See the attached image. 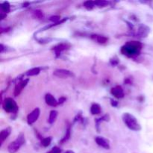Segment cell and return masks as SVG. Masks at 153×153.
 I'll return each instance as SVG.
<instances>
[{"label":"cell","instance_id":"cell-1","mask_svg":"<svg viewBox=\"0 0 153 153\" xmlns=\"http://www.w3.org/2000/svg\"><path fill=\"white\" fill-rule=\"evenodd\" d=\"M141 49V44L137 41H129L126 43L121 49V52L128 57H133L139 55Z\"/></svg>","mask_w":153,"mask_h":153},{"label":"cell","instance_id":"cell-2","mask_svg":"<svg viewBox=\"0 0 153 153\" xmlns=\"http://www.w3.org/2000/svg\"><path fill=\"white\" fill-rule=\"evenodd\" d=\"M123 120L128 128L134 131L140 130V125L135 117L131 114L125 113L123 115Z\"/></svg>","mask_w":153,"mask_h":153},{"label":"cell","instance_id":"cell-3","mask_svg":"<svg viewBox=\"0 0 153 153\" xmlns=\"http://www.w3.org/2000/svg\"><path fill=\"white\" fill-rule=\"evenodd\" d=\"M25 135H24V134L21 133L14 141H13L9 144L8 147H7L8 152L10 153H16L20 149L21 146L25 143Z\"/></svg>","mask_w":153,"mask_h":153},{"label":"cell","instance_id":"cell-4","mask_svg":"<svg viewBox=\"0 0 153 153\" xmlns=\"http://www.w3.org/2000/svg\"><path fill=\"white\" fill-rule=\"evenodd\" d=\"M3 107L4 109L8 113H13L16 111L18 107L16 102L11 98H6L3 102Z\"/></svg>","mask_w":153,"mask_h":153},{"label":"cell","instance_id":"cell-5","mask_svg":"<svg viewBox=\"0 0 153 153\" xmlns=\"http://www.w3.org/2000/svg\"><path fill=\"white\" fill-rule=\"evenodd\" d=\"M54 75L57 76V77L61 78V79H66V78L74 76V75H73V73L71 71L67 70H64V69H58V70H55Z\"/></svg>","mask_w":153,"mask_h":153},{"label":"cell","instance_id":"cell-6","mask_svg":"<svg viewBox=\"0 0 153 153\" xmlns=\"http://www.w3.org/2000/svg\"><path fill=\"white\" fill-rule=\"evenodd\" d=\"M40 109L38 108H35L34 110H33L28 115V117H27V120H28V123L31 125L34 123H35L36 121L38 119L39 116H40Z\"/></svg>","mask_w":153,"mask_h":153},{"label":"cell","instance_id":"cell-7","mask_svg":"<svg viewBox=\"0 0 153 153\" xmlns=\"http://www.w3.org/2000/svg\"><path fill=\"white\" fill-rule=\"evenodd\" d=\"M95 141L97 142V144L99 146H102V147L105 148L106 149H110V144H109L108 140H106L105 138L102 137H97L95 138Z\"/></svg>","mask_w":153,"mask_h":153},{"label":"cell","instance_id":"cell-8","mask_svg":"<svg viewBox=\"0 0 153 153\" xmlns=\"http://www.w3.org/2000/svg\"><path fill=\"white\" fill-rule=\"evenodd\" d=\"M111 94L116 98L120 99L124 97V91L121 86H116L111 89Z\"/></svg>","mask_w":153,"mask_h":153},{"label":"cell","instance_id":"cell-9","mask_svg":"<svg viewBox=\"0 0 153 153\" xmlns=\"http://www.w3.org/2000/svg\"><path fill=\"white\" fill-rule=\"evenodd\" d=\"M27 82H28V80H22L21 81V82H19L18 84H16L14 90L15 96H18L20 94V92L22 91V89H23L25 87V85H27Z\"/></svg>","mask_w":153,"mask_h":153},{"label":"cell","instance_id":"cell-10","mask_svg":"<svg viewBox=\"0 0 153 153\" xmlns=\"http://www.w3.org/2000/svg\"><path fill=\"white\" fill-rule=\"evenodd\" d=\"M45 100H46V104L50 106H52V107L56 106L58 105V102L56 101V100L54 98L53 96L49 94H46V97H45Z\"/></svg>","mask_w":153,"mask_h":153},{"label":"cell","instance_id":"cell-11","mask_svg":"<svg viewBox=\"0 0 153 153\" xmlns=\"http://www.w3.org/2000/svg\"><path fill=\"white\" fill-rule=\"evenodd\" d=\"M70 47L67 43H60V44H58L57 46H55V47H53V50H55V52H56L57 54H59L60 52H61L62 51L66 50L68 48Z\"/></svg>","mask_w":153,"mask_h":153},{"label":"cell","instance_id":"cell-12","mask_svg":"<svg viewBox=\"0 0 153 153\" xmlns=\"http://www.w3.org/2000/svg\"><path fill=\"white\" fill-rule=\"evenodd\" d=\"M91 38L94 41L97 42L99 43H105L108 41L107 37H104V36L99 35V34H93V35H91Z\"/></svg>","mask_w":153,"mask_h":153},{"label":"cell","instance_id":"cell-13","mask_svg":"<svg viewBox=\"0 0 153 153\" xmlns=\"http://www.w3.org/2000/svg\"><path fill=\"white\" fill-rule=\"evenodd\" d=\"M10 131H11L10 128H4V129H3L2 131H1V133H0V140H1V143H2L3 142H4V140L10 135Z\"/></svg>","mask_w":153,"mask_h":153},{"label":"cell","instance_id":"cell-14","mask_svg":"<svg viewBox=\"0 0 153 153\" xmlns=\"http://www.w3.org/2000/svg\"><path fill=\"white\" fill-rule=\"evenodd\" d=\"M91 112L92 114H99L101 112V107L98 104L92 105L91 108Z\"/></svg>","mask_w":153,"mask_h":153},{"label":"cell","instance_id":"cell-15","mask_svg":"<svg viewBox=\"0 0 153 153\" xmlns=\"http://www.w3.org/2000/svg\"><path fill=\"white\" fill-rule=\"evenodd\" d=\"M57 116H58V112L56 111H52L50 112V114H49V123H52L55 122V120H56Z\"/></svg>","mask_w":153,"mask_h":153},{"label":"cell","instance_id":"cell-16","mask_svg":"<svg viewBox=\"0 0 153 153\" xmlns=\"http://www.w3.org/2000/svg\"><path fill=\"white\" fill-rule=\"evenodd\" d=\"M1 10L3 11V13H8L10 11V4H9L8 2L7 1H4L1 4Z\"/></svg>","mask_w":153,"mask_h":153},{"label":"cell","instance_id":"cell-17","mask_svg":"<svg viewBox=\"0 0 153 153\" xmlns=\"http://www.w3.org/2000/svg\"><path fill=\"white\" fill-rule=\"evenodd\" d=\"M40 69L36 67V68H33L31 70H28L27 72V76H35V75H37L39 73H40Z\"/></svg>","mask_w":153,"mask_h":153},{"label":"cell","instance_id":"cell-18","mask_svg":"<svg viewBox=\"0 0 153 153\" xmlns=\"http://www.w3.org/2000/svg\"><path fill=\"white\" fill-rule=\"evenodd\" d=\"M51 140H52V138H51L50 137H45V138H43V140H42L41 144L43 145V146H45V147H46V146H48L49 144H50Z\"/></svg>","mask_w":153,"mask_h":153},{"label":"cell","instance_id":"cell-19","mask_svg":"<svg viewBox=\"0 0 153 153\" xmlns=\"http://www.w3.org/2000/svg\"><path fill=\"white\" fill-rule=\"evenodd\" d=\"M70 128H69L68 129H67V134H66L65 137H64V139H63V140H61V143H63V142L67 141V140H68L69 138H70Z\"/></svg>","mask_w":153,"mask_h":153},{"label":"cell","instance_id":"cell-20","mask_svg":"<svg viewBox=\"0 0 153 153\" xmlns=\"http://www.w3.org/2000/svg\"><path fill=\"white\" fill-rule=\"evenodd\" d=\"M47 153H61V149L58 147H57V146H55V147L52 148V149Z\"/></svg>","mask_w":153,"mask_h":153},{"label":"cell","instance_id":"cell-21","mask_svg":"<svg viewBox=\"0 0 153 153\" xmlns=\"http://www.w3.org/2000/svg\"><path fill=\"white\" fill-rule=\"evenodd\" d=\"M35 13V16L36 17H38V18H41L43 16V14H42L41 11H39V10H37V11L34 12Z\"/></svg>","mask_w":153,"mask_h":153},{"label":"cell","instance_id":"cell-22","mask_svg":"<svg viewBox=\"0 0 153 153\" xmlns=\"http://www.w3.org/2000/svg\"><path fill=\"white\" fill-rule=\"evenodd\" d=\"M60 18V16H52V17L50 18V20L52 21V22H56L57 20H58Z\"/></svg>","mask_w":153,"mask_h":153},{"label":"cell","instance_id":"cell-23","mask_svg":"<svg viewBox=\"0 0 153 153\" xmlns=\"http://www.w3.org/2000/svg\"><path fill=\"white\" fill-rule=\"evenodd\" d=\"M64 101H65V98H61L59 100V102H61V103L64 102Z\"/></svg>","mask_w":153,"mask_h":153},{"label":"cell","instance_id":"cell-24","mask_svg":"<svg viewBox=\"0 0 153 153\" xmlns=\"http://www.w3.org/2000/svg\"><path fill=\"white\" fill-rule=\"evenodd\" d=\"M65 153H74V152H73V151H71V150H68V151H67Z\"/></svg>","mask_w":153,"mask_h":153}]
</instances>
